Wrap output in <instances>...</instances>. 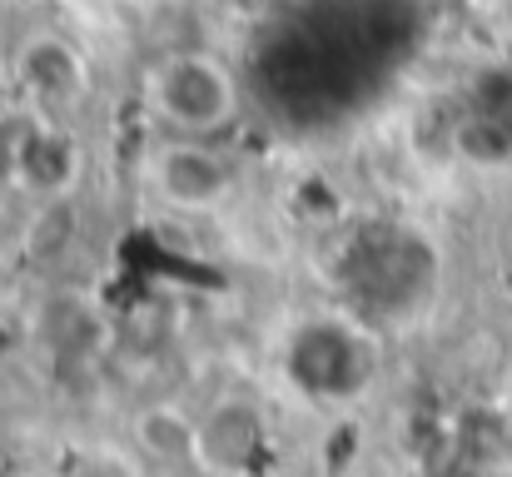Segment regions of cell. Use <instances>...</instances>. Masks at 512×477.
<instances>
[{
    "mask_svg": "<svg viewBox=\"0 0 512 477\" xmlns=\"http://www.w3.org/2000/svg\"><path fill=\"white\" fill-rule=\"evenodd\" d=\"M140 105L155 135L184 140H224L244 120V80L209 45L160 50L140 70Z\"/></svg>",
    "mask_w": 512,
    "mask_h": 477,
    "instance_id": "obj_1",
    "label": "cell"
},
{
    "mask_svg": "<svg viewBox=\"0 0 512 477\" xmlns=\"http://www.w3.org/2000/svg\"><path fill=\"white\" fill-rule=\"evenodd\" d=\"M244 169L239 159L224 155L219 140H184V135H155L140 159V194L165 214L184 224L229 219L244 204Z\"/></svg>",
    "mask_w": 512,
    "mask_h": 477,
    "instance_id": "obj_2",
    "label": "cell"
}]
</instances>
